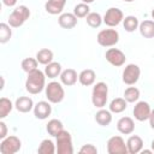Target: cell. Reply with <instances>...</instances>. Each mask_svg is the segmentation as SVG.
<instances>
[{
    "mask_svg": "<svg viewBox=\"0 0 154 154\" xmlns=\"http://www.w3.org/2000/svg\"><path fill=\"white\" fill-rule=\"evenodd\" d=\"M105 58H106V60L111 65H113L116 67L123 66L125 64V60H126L125 54L120 49H118V48H109V49H107L106 54H105Z\"/></svg>",
    "mask_w": 154,
    "mask_h": 154,
    "instance_id": "obj_11",
    "label": "cell"
},
{
    "mask_svg": "<svg viewBox=\"0 0 154 154\" xmlns=\"http://www.w3.org/2000/svg\"><path fill=\"white\" fill-rule=\"evenodd\" d=\"M150 147H152V150L154 152V140L152 141V143H150Z\"/></svg>",
    "mask_w": 154,
    "mask_h": 154,
    "instance_id": "obj_41",
    "label": "cell"
},
{
    "mask_svg": "<svg viewBox=\"0 0 154 154\" xmlns=\"http://www.w3.org/2000/svg\"><path fill=\"white\" fill-rule=\"evenodd\" d=\"M11 25L8 23H1L0 24V43H6L10 41L11 36H12V30H11Z\"/></svg>",
    "mask_w": 154,
    "mask_h": 154,
    "instance_id": "obj_31",
    "label": "cell"
},
{
    "mask_svg": "<svg viewBox=\"0 0 154 154\" xmlns=\"http://www.w3.org/2000/svg\"><path fill=\"white\" fill-rule=\"evenodd\" d=\"M148 120H149V125H150V128H152V129H154V109H152V112H150V116H149Z\"/></svg>",
    "mask_w": 154,
    "mask_h": 154,
    "instance_id": "obj_38",
    "label": "cell"
},
{
    "mask_svg": "<svg viewBox=\"0 0 154 154\" xmlns=\"http://www.w3.org/2000/svg\"><path fill=\"white\" fill-rule=\"evenodd\" d=\"M150 112H152V108L149 106V103L147 101H138L135 107H134V117L136 120L138 122H144L149 118L150 116Z\"/></svg>",
    "mask_w": 154,
    "mask_h": 154,
    "instance_id": "obj_12",
    "label": "cell"
},
{
    "mask_svg": "<svg viewBox=\"0 0 154 154\" xmlns=\"http://www.w3.org/2000/svg\"><path fill=\"white\" fill-rule=\"evenodd\" d=\"M5 137H7V126H6V123L1 120L0 122V138L4 140Z\"/></svg>",
    "mask_w": 154,
    "mask_h": 154,
    "instance_id": "obj_36",
    "label": "cell"
},
{
    "mask_svg": "<svg viewBox=\"0 0 154 154\" xmlns=\"http://www.w3.org/2000/svg\"><path fill=\"white\" fill-rule=\"evenodd\" d=\"M2 4L5 6H8V7H12L17 4V0H2Z\"/></svg>",
    "mask_w": 154,
    "mask_h": 154,
    "instance_id": "obj_37",
    "label": "cell"
},
{
    "mask_svg": "<svg viewBox=\"0 0 154 154\" xmlns=\"http://www.w3.org/2000/svg\"><path fill=\"white\" fill-rule=\"evenodd\" d=\"M108 154H128V147L122 136H112L107 141Z\"/></svg>",
    "mask_w": 154,
    "mask_h": 154,
    "instance_id": "obj_9",
    "label": "cell"
},
{
    "mask_svg": "<svg viewBox=\"0 0 154 154\" xmlns=\"http://www.w3.org/2000/svg\"><path fill=\"white\" fill-rule=\"evenodd\" d=\"M37 65H38V61L35 58H25L22 61V69L26 73H30V72L37 70Z\"/></svg>",
    "mask_w": 154,
    "mask_h": 154,
    "instance_id": "obj_34",
    "label": "cell"
},
{
    "mask_svg": "<svg viewBox=\"0 0 154 154\" xmlns=\"http://www.w3.org/2000/svg\"><path fill=\"white\" fill-rule=\"evenodd\" d=\"M95 122L100 126H108L112 122V112L103 109V108H100L95 113Z\"/></svg>",
    "mask_w": 154,
    "mask_h": 154,
    "instance_id": "obj_21",
    "label": "cell"
},
{
    "mask_svg": "<svg viewBox=\"0 0 154 154\" xmlns=\"http://www.w3.org/2000/svg\"><path fill=\"white\" fill-rule=\"evenodd\" d=\"M29 17H30V10L25 5H19L8 16V24L12 28H19L29 19Z\"/></svg>",
    "mask_w": 154,
    "mask_h": 154,
    "instance_id": "obj_4",
    "label": "cell"
},
{
    "mask_svg": "<svg viewBox=\"0 0 154 154\" xmlns=\"http://www.w3.org/2000/svg\"><path fill=\"white\" fill-rule=\"evenodd\" d=\"M57 138V153L58 154H72L73 153V144L71 134L66 130H63L58 134Z\"/></svg>",
    "mask_w": 154,
    "mask_h": 154,
    "instance_id": "obj_5",
    "label": "cell"
},
{
    "mask_svg": "<svg viewBox=\"0 0 154 154\" xmlns=\"http://www.w3.org/2000/svg\"><path fill=\"white\" fill-rule=\"evenodd\" d=\"M46 88V75L41 70H35L30 73H28L26 81H25V89L28 93L36 95L41 93Z\"/></svg>",
    "mask_w": 154,
    "mask_h": 154,
    "instance_id": "obj_1",
    "label": "cell"
},
{
    "mask_svg": "<svg viewBox=\"0 0 154 154\" xmlns=\"http://www.w3.org/2000/svg\"><path fill=\"white\" fill-rule=\"evenodd\" d=\"M12 109H13L12 101L10 99H7V97H1L0 99V118L1 119L6 118Z\"/></svg>",
    "mask_w": 154,
    "mask_h": 154,
    "instance_id": "obj_29",
    "label": "cell"
},
{
    "mask_svg": "<svg viewBox=\"0 0 154 154\" xmlns=\"http://www.w3.org/2000/svg\"><path fill=\"white\" fill-rule=\"evenodd\" d=\"M117 130L123 135H130L135 130V122L131 117H122L117 122Z\"/></svg>",
    "mask_w": 154,
    "mask_h": 154,
    "instance_id": "obj_14",
    "label": "cell"
},
{
    "mask_svg": "<svg viewBox=\"0 0 154 154\" xmlns=\"http://www.w3.org/2000/svg\"><path fill=\"white\" fill-rule=\"evenodd\" d=\"M34 116L37 119L45 120L47 119L51 113H52V106L49 103V101H38L35 106H34Z\"/></svg>",
    "mask_w": 154,
    "mask_h": 154,
    "instance_id": "obj_13",
    "label": "cell"
},
{
    "mask_svg": "<svg viewBox=\"0 0 154 154\" xmlns=\"http://www.w3.org/2000/svg\"><path fill=\"white\" fill-rule=\"evenodd\" d=\"M123 19H124V13L118 7H109L103 16V23L109 28L119 25L123 22Z\"/></svg>",
    "mask_w": 154,
    "mask_h": 154,
    "instance_id": "obj_8",
    "label": "cell"
},
{
    "mask_svg": "<svg viewBox=\"0 0 154 154\" xmlns=\"http://www.w3.org/2000/svg\"><path fill=\"white\" fill-rule=\"evenodd\" d=\"M58 23L63 29H73L77 25V17L73 13L70 12H65L61 13L58 18Z\"/></svg>",
    "mask_w": 154,
    "mask_h": 154,
    "instance_id": "obj_16",
    "label": "cell"
},
{
    "mask_svg": "<svg viewBox=\"0 0 154 154\" xmlns=\"http://www.w3.org/2000/svg\"><path fill=\"white\" fill-rule=\"evenodd\" d=\"M141 152H142L143 154H150V153H153V150H152V149H142Z\"/></svg>",
    "mask_w": 154,
    "mask_h": 154,
    "instance_id": "obj_39",
    "label": "cell"
},
{
    "mask_svg": "<svg viewBox=\"0 0 154 154\" xmlns=\"http://www.w3.org/2000/svg\"><path fill=\"white\" fill-rule=\"evenodd\" d=\"M20 147H22L20 140L17 136L11 135V136L5 137L1 141V143H0V152H1V154H14V153L19 152Z\"/></svg>",
    "mask_w": 154,
    "mask_h": 154,
    "instance_id": "obj_7",
    "label": "cell"
},
{
    "mask_svg": "<svg viewBox=\"0 0 154 154\" xmlns=\"http://www.w3.org/2000/svg\"><path fill=\"white\" fill-rule=\"evenodd\" d=\"M152 18L154 19V8H153V11H152Z\"/></svg>",
    "mask_w": 154,
    "mask_h": 154,
    "instance_id": "obj_42",
    "label": "cell"
},
{
    "mask_svg": "<svg viewBox=\"0 0 154 154\" xmlns=\"http://www.w3.org/2000/svg\"><path fill=\"white\" fill-rule=\"evenodd\" d=\"M63 83H59V82H55V81H52L49 82L46 88H45V91H46V97L47 100L51 102V103H59L64 100L65 97V90L61 85Z\"/></svg>",
    "mask_w": 154,
    "mask_h": 154,
    "instance_id": "obj_3",
    "label": "cell"
},
{
    "mask_svg": "<svg viewBox=\"0 0 154 154\" xmlns=\"http://www.w3.org/2000/svg\"><path fill=\"white\" fill-rule=\"evenodd\" d=\"M43 72H45L46 77H48V78H55V77L60 76V73H61V65L59 63H57V61H52V63H49V64L46 65Z\"/></svg>",
    "mask_w": 154,
    "mask_h": 154,
    "instance_id": "obj_26",
    "label": "cell"
},
{
    "mask_svg": "<svg viewBox=\"0 0 154 154\" xmlns=\"http://www.w3.org/2000/svg\"><path fill=\"white\" fill-rule=\"evenodd\" d=\"M95 78H96V73L91 69H85V70L81 71V73L78 75V81L84 87L93 85L95 82Z\"/></svg>",
    "mask_w": 154,
    "mask_h": 154,
    "instance_id": "obj_20",
    "label": "cell"
},
{
    "mask_svg": "<svg viewBox=\"0 0 154 154\" xmlns=\"http://www.w3.org/2000/svg\"><path fill=\"white\" fill-rule=\"evenodd\" d=\"M126 147L129 154H137L143 149V140L137 135H132L128 138Z\"/></svg>",
    "mask_w": 154,
    "mask_h": 154,
    "instance_id": "obj_17",
    "label": "cell"
},
{
    "mask_svg": "<svg viewBox=\"0 0 154 154\" xmlns=\"http://www.w3.org/2000/svg\"><path fill=\"white\" fill-rule=\"evenodd\" d=\"M124 99L128 102H137L140 99V89L136 87H129L124 91Z\"/></svg>",
    "mask_w": 154,
    "mask_h": 154,
    "instance_id": "obj_32",
    "label": "cell"
},
{
    "mask_svg": "<svg viewBox=\"0 0 154 154\" xmlns=\"http://www.w3.org/2000/svg\"><path fill=\"white\" fill-rule=\"evenodd\" d=\"M96 41L102 47H113L119 41V32L116 29H103L97 34Z\"/></svg>",
    "mask_w": 154,
    "mask_h": 154,
    "instance_id": "obj_6",
    "label": "cell"
},
{
    "mask_svg": "<svg viewBox=\"0 0 154 154\" xmlns=\"http://www.w3.org/2000/svg\"><path fill=\"white\" fill-rule=\"evenodd\" d=\"M125 2H132V1H135V0H124Z\"/></svg>",
    "mask_w": 154,
    "mask_h": 154,
    "instance_id": "obj_43",
    "label": "cell"
},
{
    "mask_svg": "<svg viewBox=\"0 0 154 154\" xmlns=\"http://www.w3.org/2000/svg\"><path fill=\"white\" fill-rule=\"evenodd\" d=\"M95 0H82V2H85V4H91V2H94Z\"/></svg>",
    "mask_w": 154,
    "mask_h": 154,
    "instance_id": "obj_40",
    "label": "cell"
},
{
    "mask_svg": "<svg viewBox=\"0 0 154 154\" xmlns=\"http://www.w3.org/2000/svg\"><path fill=\"white\" fill-rule=\"evenodd\" d=\"M140 34L146 38H153L154 37V20L147 19L140 23L138 26Z\"/></svg>",
    "mask_w": 154,
    "mask_h": 154,
    "instance_id": "obj_22",
    "label": "cell"
},
{
    "mask_svg": "<svg viewBox=\"0 0 154 154\" xmlns=\"http://www.w3.org/2000/svg\"><path fill=\"white\" fill-rule=\"evenodd\" d=\"M85 18H87V19H85V20H87V24H88L90 28H94V29L99 28V26L103 23V18H102L101 14L97 13V12H90Z\"/></svg>",
    "mask_w": 154,
    "mask_h": 154,
    "instance_id": "obj_30",
    "label": "cell"
},
{
    "mask_svg": "<svg viewBox=\"0 0 154 154\" xmlns=\"http://www.w3.org/2000/svg\"><path fill=\"white\" fill-rule=\"evenodd\" d=\"M123 26L128 32H134L136 29H138L140 26V22L138 18L135 16H126L123 19Z\"/></svg>",
    "mask_w": 154,
    "mask_h": 154,
    "instance_id": "obj_27",
    "label": "cell"
},
{
    "mask_svg": "<svg viewBox=\"0 0 154 154\" xmlns=\"http://www.w3.org/2000/svg\"><path fill=\"white\" fill-rule=\"evenodd\" d=\"M34 101L31 97L29 96H19L16 102H14V107L18 112L20 113H28L31 109H34Z\"/></svg>",
    "mask_w": 154,
    "mask_h": 154,
    "instance_id": "obj_15",
    "label": "cell"
},
{
    "mask_svg": "<svg viewBox=\"0 0 154 154\" xmlns=\"http://www.w3.org/2000/svg\"><path fill=\"white\" fill-rule=\"evenodd\" d=\"M77 79H78V75L73 69H66L60 73V82L66 87H71L76 84Z\"/></svg>",
    "mask_w": 154,
    "mask_h": 154,
    "instance_id": "obj_19",
    "label": "cell"
},
{
    "mask_svg": "<svg viewBox=\"0 0 154 154\" xmlns=\"http://www.w3.org/2000/svg\"><path fill=\"white\" fill-rule=\"evenodd\" d=\"M37 152H38L40 154H54V153L57 152V146L53 143L52 140L46 138V140H43V141L40 143Z\"/></svg>",
    "mask_w": 154,
    "mask_h": 154,
    "instance_id": "obj_28",
    "label": "cell"
},
{
    "mask_svg": "<svg viewBox=\"0 0 154 154\" xmlns=\"http://www.w3.org/2000/svg\"><path fill=\"white\" fill-rule=\"evenodd\" d=\"M53 58H54V54L48 48H42L36 53V59H37L38 64H41V65H47V64L52 63Z\"/></svg>",
    "mask_w": 154,
    "mask_h": 154,
    "instance_id": "obj_25",
    "label": "cell"
},
{
    "mask_svg": "<svg viewBox=\"0 0 154 154\" xmlns=\"http://www.w3.org/2000/svg\"><path fill=\"white\" fill-rule=\"evenodd\" d=\"M89 13H90V7H89V4H85V2L77 4L73 8V14L77 18H84Z\"/></svg>",
    "mask_w": 154,
    "mask_h": 154,
    "instance_id": "obj_33",
    "label": "cell"
},
{
    "mask_svg": "<svg viewBox=\"0 0 154 154\" xmlns=\"http://www.w3.org/2000/svg\"><path fill=\"white\" fill-rule=\"evenodd\" d=\"M108 99V85L105 82H97L93 87L91 102L96 108H103Z\"/></svg>",
    "mask_w": 154,
    "mask_h": 154,
    "instance_id": "obj_2",
    "label": "cell"
},
{
    "mask_svg": "<svg viewBox=\"0 0 154 154\" xmlns=\"http://www.w3.org/2000/svg\"><path fill=\"white\" fill-rule=\"evenodd\" d=\"M65 5L66 0H47L45 4V10L49 14H61Z\"/></svg>",
    "mask_w": 154,
    "mask_h": 154,
    "instance_id": "obj_18",
    "label": "cell"
},
{
    "mask_svg": "<svg viewBox=\"0 0 154 154\" xmlns=\"http://www.w3.org/2000/svg\"><path fill=\"white\" fill-rule=\"evenodd\" d=\"M140 76H141V70H140V66L136 65V64H128L123 71V82L128 85H134L138 79H140Z\"/></svg>",
    "mask_w": 154,
    "mask_h": 154,
    "instance_id": "obj_10",
    "label": "cell"
},
{
    "mask_svg": "<svg viewBox=\"0 0 154 154\" xmlns=\"http://www.w3.org/2000/svg\"><path fill=\"white\" fill-rule=\"evenodd\" d=\"M46 130H47L48 135L57 137L58 134L64 130V125H63L61 120H59V119H51L46 125Z\"/></svg>",
    "mask_w": 154,
    "mask_h": 154,
    "instance_id": "obj_24",
    "label": "cell"
},
{
    "mask_svg": "<svg viewBox=\"0 0 154 154\" xmlns=\"http://www.w3.org/2000/svg\"><path fill=\"white\" fill-rule=\"evenodd\" d=\"M109 111L112 113H122L128 107V101L124 97H116L109 102Z\"/></svg>",
    "mask_w": 154,
    "mask_h": 154,
    "instance_id": "obj_23",
    "label": "cell"
},
{
    "mask_svg": "<svg viewBox=\"0 0 154 154\" xmlns=\"http://www.w3.org/2000/svg\"><path fill=\"white\" fill-rule=\"evenodd\" d=\"M79 153L81 154H96L97 153V148L91 143L83 144L81 147V149H79Z\"/></svg>",
    "mask_w": 154,
    "mask_h": 154,
    "instance_id": "obj_35",
    "label": "cell"
}]
</instances>
